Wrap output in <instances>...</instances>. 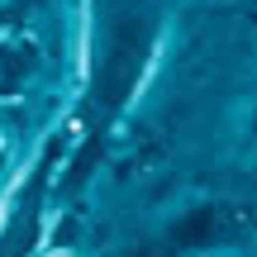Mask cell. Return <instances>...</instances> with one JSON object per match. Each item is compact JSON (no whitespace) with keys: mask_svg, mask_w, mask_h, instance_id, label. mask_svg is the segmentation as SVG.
<instances>
[{"mask_svg":"<svg viewBox=\"0 0 257 257\" xmlns=\"http://www.w3.org/2000/svg\"><path fill=\"white\" fill-rule=\"evenodd\" d=\"M53 257H67V252H53Z\"/></svg>","mask_w":257,"mask_h":257,"instance_id":"obj_1","label":"cell"}]
</instances>
